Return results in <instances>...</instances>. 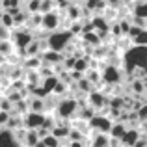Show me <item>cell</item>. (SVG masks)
<instances>
[{
    "label": "cell",
    "instance_id": "obj_21",
    "mask_svg": "<svg viewBox=\"0 0 147 147\" xmlns=\"http://www.w3.org/2000/svg\"><path fill=\"white\" fill-rule=\"evenodd\" d=\"M88 69H90V63H88L86 58H76L75 60V67H73V71H78V73H86Z\"/></svg>",
    "mask_w": 147,
    "mask_h": 147
},
{
    "label": "cell",
    "instance_id": "obj_11",
    "mask_svg": "<svg viewBox=\"0 0 147 147\" xmlns=\"http://www.w3.org/2000/svg\"><path fill=\"white\" fill-rule=\"evenodd\" d=\"M0 147H22V144L15 140L9 129H0Z\"/></svg>",
    "mask_w": 147,
    "mask_h": 147
},
{
    "label": "cell",
    "instance_id": "obj_5",
    "mask_svg": "<svg viewBox=\"0 0 147 147\" xmlns=\"http://www.w3.org/2000/svg\"><path fill=\"white\" fill-rule=\"evenodd\" d=\"M100 78H102V84H108V86H115V84H121L123 80V69L117 67V65L110 63L104 67V71L100 73Z\"/></svg>",
    "mask_w": 147,
    "mask_h": 147
},
{
    "label": "cell",
    "instance_id": "obj_14",
    "mask_svg": "<svg viewBox=\"0 0 147 147\" xmlns=\"http://www.w3.org/2000/svg\"><path fill=\"white\" fill-rule=\"evenodd\" d=\"M28 108H30L32 112H45V100H43V97H37V95L30 97Z\"/></svg>",
    "mask_w": 147,
    "mask_h": 147
},
{
    "label": "cell",
    "instance_id": "obj_13",
    "mask_svg": "<svg viewBox=\"0 0 147 147\" xmlns=\"http://www.w3.org/2000/svg\"><path fill=\"white\" fill-rule=\"evenodd\" d=\"M41 142V138H39V134H37V130H34V129H26L24 130V138H22V147H32V145H36V144H39Z\"/></svg>",
    "mask_w": 147,
    "mask_h": 147
},
{
    "label": "cell",
    "instance_id": "obj_22",
    "mask_svg": "<svg viewBox=\"0 0 147 147\" xmlns=\"http://www.w3.org/2000/svg\"><path fill=\"white\" fill-rule=\"evenodd\" d=\"M39 7H41V0H28L26 2V11L28 13H39Z\"/></svg>",
    "mask_w": 147,
    "mask_h": 147
},
{
    "label": "cell",
    "instance_id": "obj_26",
    "mask_svg": "<svg viewBox=\"0 0 147 147\" xmlns=\"http://www.w3.org/2000/svg\"><path fill=\"white\" fill-rule=\"evenodd\" d=\"M32 147H45V145H43V142H39V144H36V145H32Z\"/></svg>",
    "mask_w": 147,
    "mask_h": 147
},
{
    "label": "cell",
    "instance_id": "obj_8",
    "mask_svg": "<svg viewBox=\"0 0 147 147\" xmlns=\"http://www.w3.org/2000/svg\"><path fill=\"white\" fill-rule=\"evenodd\" d=\"M88 125H90L91 130H97V132H102V134H110V129H112V125H114V121H112L108 115L95 114L93 117L88 121Z\"/></svg>",
    "mask_w": 147,
    "mask_h": 147
},
{
    "label": "cell",
    "instance_id": "obj_6",
    "mask_svg": "<svg viewBox=\"0 0 147 147\" xmlns=\"http://www.w3.org/2000/svg\"><path fill=\"white\" fill-rule=\"evenodd\" d=\"M61 26V19H60V11L58 9H52V11H47V13H41V30L45 32H54Z\"/></svg>",
    "mask_w": 147,
    "mask_h": 147
},
{
    "label": "cell",
    "instance_id": "obj_18",
    "mask_svg": "<svg viewBox=\"0 0 147 147\" xmlns=\"http://www.w3.org/2000/svg\"><path fill=\"white\" fill-rule=\"evenodd\" d=\"M108 145H110V134H102V132L95 134L91 147H108Z\"/></svg>",
    "mask_w": 147,
    "mask_h": 147
},
{
    "label": "cell",
    "instance_id": "obj_24",
    "mask_svg": "<svg viewBox=\"0 0 147 147\" xmlns=\"http://www.w3.org/2000/svg\"><path fill=\"white\" fill-rule=\"evenodd\" d=\"M9 115H11V112L0 110V129H2V127H7V121H9Z\"/></svg>",
    "mask_w": 147,
    "mask_h": 147
},
{
    "label": "cell",
    "instance_id": "obj_4",
    "mask_svg": "<svg viewBox=\"0 0 147 147\" xmlns=\"http://www.w3.org/2000/svg\"><path fill=\"white\" fill-rule=\"evenodd\" d=\"M32 39H34V34L30 28H19L15 32H11V41H13L15 49L21 54H24V49L32 43Z\"/></svg>",
    "mask_w": 147,
    "mask_h": 147
},
{
    "label": "cell",
    "instance_id": "obj_1",
    "mask_svg": "<svg viewBox=\"0 0 147 147\" xmlns=\"http://www.w3.org/2000/svg\"><path fill=\"white\" fill-rule=\"evenodd\" d=\"M123 63H125V71L134 73L138 67L147 63V47L144 45H130L123 54Z\"/></svg>",
    "mask_w": 147,
    "mask_h": 147
},
{
    "label": "cell",
    "instance_id": "obj_2",
    "mask_svg": "<svg viewBox=\"0 0 147 147\" xmlns=\"http://www.w3.org/2000/svg\"><path fill=\"white\" fill-rule=\"evenodd\" d=\"M71 39H73V34L65 28H58V30H54V32H50L47 36L49 49L58 50V52H63V50L69 47Z\"/></svg>",
    "mask_w": 147,
    "mask_h": 147
},
{
    "label": "cell",
    "instance_id": "obj_3",
    "mask_svg": "<svg viewBox=\"0 0 147 147\" xmlns=\"http://www.w3.org/2000/svg\"><path fill=\"white\" fill-rule=\"evenodd\" d=\"M76 112H78V100L75 97H67V99L58 100L56 108H54V117L73 119V117H76Z\"/></svg>",
    "mask_w": 147,
    "mask_h": 147
},
{
    "label": "cell",
    "instance_id": "obj_20",
    "mask_svg": "<svg viewBox=\"0 0 147 147\" xmlns=\"http://www.w3.org/2000/svg\"><path fill=\"white\" fill-rule=\"evenodd\" d=\"M84 41H86L88 45H91V47H97V45L100 43V36L95 32V30L93 32H86L84 34Z\"/></svg>",
    "mask_w": 147,
    "mask_h": 147
},
{
    "label": "cell",
    "instance_id": "obj_9",
    "mask_svg": "<svg viewBox=\"0 0 147 147\" xmlns=\"http://www.w3.org/2000/svg\"><path fill=\"white\" fill-rule=\"evenodd\" d=\"M88 99H90V106L95 108V110H100V108H106L108 106V97L102 93V91H99L97 88H95L93 91H90L88 93Z\"/></svg>",
    "mask_w": 147,
    "mask_h": 147
},
{
    "label": "cell",
    "instance_id": "obj_12",
    "mask_svg": "<svg viewBox=\"0 0 147 147\" xmlns=\"http://www.w3.org/2000/svg\"><path fill=\"white\" fill-rule=\"evenodd\" d=\"M142 136V132L138 129H127L125 134H123L119 140H121V145L123 147H134V144L138 142V138Z\"/></svg>",
    "mask_w": 147,
    "mask_h": 147
},
{
    "label": "cell",
    "instance_id": "obj_10",
    "mask_svg": "<svg viewBox=\"0 0 147 147\" xmlns=\"http://www.w3.org/2000/svg\"><path fill=\"white\" fill-rule=\"evenodd\" d=\"M63 52H58V50H52V49H47L43 54H41V60L43 63H49V65H60L63 61Z\"/></svg>",
    "mask_w": 147,
    "mask_h": 147
},
{
    "label": "cell",
    "instance_id": "obj_19",
    "mask_svg": "<svg viewBox=\"0 0 147 147\" xmlns=\"http://www.w3.org/2000/svg\"><path fill=\"white\" fill-rule=\"evenodd\" d=\"M41 142H43L45 147H61V140H60V138H56L52 132L47 134V136H43V138H41Z\"/></svg>",
    "mask_w": 147,
    "mask_h": 147
},
{
    "label": "cell",
    "instance_id": "obj_25",
    "mask_svg": "<svg viewBox=\"0 0 147 147\" xmlns=\"http://www.w3.org/2000/svg\"><path fill=\"white\" fill-rule=\"evenodd\" d=\"M67 147H86V142H82V140H71V144H69Z\"/></svg>",
    "mask_w": 147,
    "mask_h": 147
},
{
    "label": "cell",
    "instance_id": "obj_16",
    "mask_svg": "<svg viewBox=\"0 0 147 147\" xmlns=\"http://www.w3.org/2000/svg\"><path fill=\"white\" fill-rule=\"evenodd\" d=\"M69 130H71V127H67V125H54V129L50 130V132L54 134L56 138H60V140H65V138H69Z\"/></svg>",
    "mask_w": 147,
    "mask_h": 147
},
{
    "label": "cell",
    "instance_id": "obj_7",
    "mask_svg": "<svg viewBox=\"0 0 147 147\" xmlns=\"http://www.w3.org/2000/svg\"><path fill=\"white\" fill-rule=\"evenodd\" d=\"M45 117H47L45 112H32V110H28L26 114H22V127H24V129L37 130V129L43 127Z\"/></svg>",
    "mask_w": 147,
    "mask_h": 147
},
{
    "label": "cell",
    "instance_id": "obj_15",
    "mask_svg": "<svg viewBox=\"0 0 147 147\" xmlns=\"http://www.w3.org/2000/svg\"><path fill=\"white\" fill-rule=\"evenodd\" d=\"M130 91L136 95H145L147 93V88H145V80L144 78H134L132 84H130Z\"/></svg>",
    "mask_w": 147,
    "mask_h": 147
},
{
    "label": "cell",
    "instance_id": "obj_23",
    "mask_svg": "<svg viewBox=\"0 0 147 147\" xmlns=\"http://www.w3.org/2000/svg\"><path fill=\"white\" fill-rule=\"evenodd\" d=\"M134 45H144V47H147V28H144L140 34L136 36V39H132Z\"/></svg>",
    "mask_w": 147,
    "mask_h": 147
},
{
    "label": "cell",
    "instance_id": "obj_17",
    "mask_svg": "<svg viewBox=\"0 0 147 147\" xmlns=\"http://www.w3.org/2000/svg\"><path fill=\"white\" fill-rule=\"evenodd\" d=\"M125 130H127V125L123 121H114V125L110 129V136L112 138H121L125 134Z\"/></svg>",
    "mask_w": 147,
    "mask_h": 147
}]
</instances>
